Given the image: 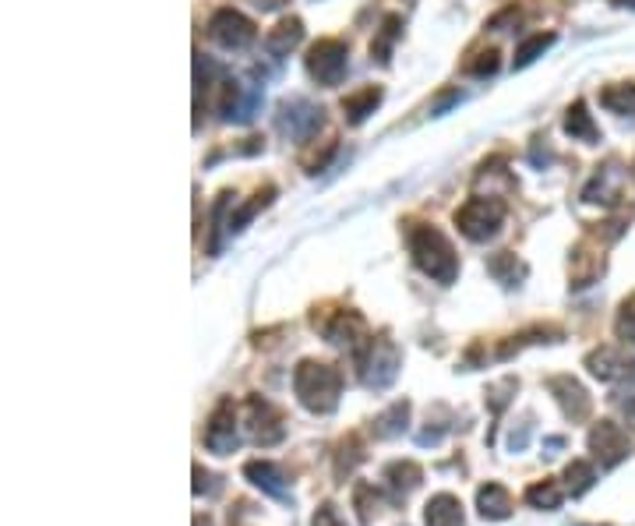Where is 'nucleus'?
<instances>
[{"label": "nucleus", "mask_w": 635, "mask_h": 526, "mask_svg": "<svg viewBox=\"0 0 635 526\" xmlns=\"http://www.w3.org/2000/svg\"><path fill=\"white\" fill-rule=\"evenodd\" d=\"M293 392H297L300 406L311 410V414H332L339 406V396H343V371L329 361H300L293 368Z\"/></svg>", "instance_id": "f257e3e1"}, {"label": "nucleus", "mask_w": 635, "mask_h": 526, "mask_svg": "<svg viewBox=\"0 0 635 526\" xmlns=\"http://www.w3.org/2000/svg\"><path fill=\"white\" fill-rule=\"evenodd\" d=\"M406 244H410L413 265H417L424 276H431L434 283L452 286L459 279V255L438 226H410Z\"/></svg>", "instance_id": "f03ea898"}, {"label": "nucleus", "mask_w": 635, "mask_h": 526, "mask_svg": "<svg viewBox=\"0 0 635 526\" xmlns=\"http://www.w3.org/2000/svg\"><path fill=\"white\" fill-rule=\"evenodd\" d=\"M399 368H403V354H399V346L392 343L389 336H378L371 339V346L364 350V357L357 361L360 371V382L367 389H389L392 382L399 378Z\"/></svg>", "instance_id": "7ed1b4c3"}, {"label": "nucleus", "mask_w": 635, "mask_h": 526, "mask_svg": "<svg viewBox=\"0 0 635 526\" xmlns=\"http://www.w3.org/2000/svg\"><path fill=\"white\" fill-rule=\"evenodd\" d=\"M501 223H505V205L498 198H470L456 209V226L466 241L484 244L498 237Z\"/></svg>", "instance_id": "20e7f679"}, {"label": "nucleus", "mask_w": 635, "mask_h": 526, "mask_svg": "<svg viewBox=\"0 0 635 526\" xmlns=\"http://www.w3.org/2000/svg\"><path fill=\"white\" fill-rule=\"evenodd\" d=\"M307 75L318 85L332 89L346 78V68H350V46L343 39H318V43L307 50Z\"/></svg>", "instance_id": "39448f33"}, {"label": "nucleus", "mask_w": 635, "mask_h": 526, "mask_svg": "<svg viewBox=\"0 0 635 526\" xmlns=\"http://www.w3.org/2000/svg\"><path fill=\"white\" fill-rule=\"evenodd\" d=\"M209 39L226 53H240L247 46H254L258 39V29L247 15H240L237 8H219L216 15L209 18Z\"/></svg>", "instance_id": "423d86ee"}, {"label": "nucleus", "mask_w": 635, "mask_h": 526, "mask_svg": "<svg viewBox=\"0 0 635 526\" xmlns=\"http://www.w3.org/2000/svg\"><path fill=\"white\" fill-rule=\"evenodd\" d=\"M276 128L283 131L286 138H293V142H307L314 131L322 128V106L307 103V99L300 96L286 99L276 113Z\"/></svg>", "instance_id": "0eeeda50"}, {"label": "nucleus", "mask_w": 635, "mask_h": 526, "mask_svg": "<svg viewBox=\"0 0 635 526\" xmlns=\"http://www.w3.org/2000/svg\"><path fill=\"white\" fill-rule=\"evenodd\" d=\"M590 452L593 459H597L604 470H614V466L621 463V459H628V452H632V442H628L625 428L614 421H597L590 431Z\"/></svg>", "instance_id": "6e6552de"}, {"label": "nucleus", "mask_w": 635, "mask_h": 526, "mask_svg": "<svg viewBox=\"0 0 635 526\" xmlns=\"http://www.w3.org/2000/svg\"><path fill=\"white\" fill-rule=\"evenodd\" d=\"M237 445H240V435H237V406H233V399H223V403L212 410L209 428H205V449L216 452V456H230Z\"/></svg>", "instance_id": "1a4fd4ad"}, {"label": "nucleus", "mask_w": 635, "mask_h": 526, "mask_svg": "<svg viewBox=\"0 0 635 526\" xmlns=\"http://www.w3.org/2000/svg\"><path fill=\"white\" fill-rule=\"evenodd\" d=\"M247 424H251V435L258 445H276L286 438V424L283 414H279L276 406L262 396H251L247 399Z\"/></svg>", "instance_id": "9d476101"}, {"label": "nucleus", "mask_w": 635, "mask_h": 526, "mask_svg": "<svg viewBox=\"0 0 635 526\" xmlns=\"http://www.w3.org/2000/svg\"><path fill=\"white\" fill-rule=\"evenodd\" d=\"M547 392H551V396L558 399L561 414H565L572 424H579V421H586V417H590L593 399H590V392H586L583 385H579L572 375H554V378H547Z\"/></svg>", "instance_id": "9b49d317"}, {"label": "nucleus", "mask_w": 635, "mask_h": 526, "mask_svg": "<svg viewBox=\"0 0 635 526\" xmlns=\"http://www.w3.org/2000/svg\"><path fill=\"white\" fill-rule=\"evenodd\" d=\"M244 477L262 491V495L290 502V477H286L276 463H269V459H251V463H244Z\"/></svg>", "instance_id": "f8f14e48"}, {"label": "nucleus", "mask_w": 635, "mask_h": 526, "mask_svg": "<svg viewBox=\"0 0 635 526\" xmlns=\"http://www.w3.org/2000/svg\"><path fill=\"white\" fill-rule=\"evenodd\" d=\"M381 481H385V491H389L392 502H406L420 488V481H424V470L413 459H396V463L385 466Z\"/></svg>", "instance_id": "ddd939ff"}, {"label": "nucleus", "mask_w": 635, "mask_h": 526, "mask_svg": "<svg viewBox=\"0 0 635 526\" xmlns=\"http://www.w3.org/2000/svg\"><path fill=\"white\" fill-rule=\"evenodd\" d=\"M586 368H590L593 378H600V382H635V361L628 364L625 357H618L611 350V346H600V350H593L590 357H586Z\"/></svg>", "instance_id": "4468645a"}, {"label": "nucleus", "mask_w": 635, "mask_h": 526, "mask_svg": "<svg viewBox=\"0 0 635 526\" xmlns=\"http://www.w3.org/2000/svg\"><path fill=\"white\" fill-rule=\"evenodd\" d=\"M466 523V512L463 502L449 491H441V495H431L424 505V526H463Z\"/></svg>", "instance_id": "2eb2a0df"}, {"label": "nucleus", "mask_w": 635, "mask_h": 526, "mask_svg": "<svg viewBox=\"0 0 635 526\" xmlns=\"http://www.w3.org/2000/svg\"><path fill=\"white\" fill-rule=\"evenodd\" d=\"M300 39H304V22H300V18H283V22L265 36V50H269V57L283 61V57H290V50H297Z\"/></svg>", "instance_id": "dca6fc26"}, {"label": "nucleus", "mask_w": 635, "mask_h": 526, "mask_svg": "<svg viewBox=\"0 0 635 526\" xmlns=\"http://www.w3.org/2000/svg\"><path fill=\"white\" fill-rule=\"evenodd\" d=\"M565 135L572 138V142H586V145H597L600 142V128H597L590 106H586L583 99H579V103H572L565 110Z\"/></svg>", "instance_id": "f3484780"}, {"label": "nucleus", "mask_w": 635, "mask_h": 526, "mask_svg": "<svg viewBox=\"0 0 635 526\" xmlns=\"http://www.w3.org/2000/svg\"><path fill=\"white\" fill-rule=\"evenodd\" d=\"M477 509H480V516H484V519H491V523H501V519L512 516L516 502H512L508 488H501V484L487 481L484 488L477 491Z\"/></svg>", "instance_id": "a211bd4d"}, {"label": "nucleus", "mask_w": 635, "mask_h": 526, "mask_svg": "<svg viewBox=\"0 0 635 526\" xmlns=\"http://www.w3.org/2000/svg\"><path fill=\"white\" fill-rule=\"evenodd\" d=\"M381 106V89L378 85H364V89H357V92H350V96H343V117H346V124H364L367 117H371L374 110Z\"/></svg>", "instance_id": "6ab92c4d"}, {"label": "nucleus", "mask_w": 635, "mask_h": 526, "mask_svg": "<svg viewBox=\"0 0 635 526\" xmlns=\"http://www.w3.org/2000/svg\"><path fill=\"white\" fill-rule=\"evenodd\" d=\"M406 428H410V403H406V399H399V403H392L385 414L374 417L371 435L374 438H396V435H403Z\"/></svg>", "instance_id": "aec40b11"}, {"label": "nucleus", "mask_w": 635, "mask_h": 526, "mask_svg": "<svg viewBox=\"0 0 635 526\" xmlns=\"http://www.w3.org/2000/svg\"><path fill=\"white\" fill-rule=\"evenodd\" d=\"M353 509H357L360 526H371L381 512V491L371 481H357L353 484Z\"/></svg>", "instance_id": "412c9836"}, {"label": "nucleus", "mask_w": 635, "mask_h": 526, "mask_svg": "<svg viewBox=\"0 0 635 526\" xmlns=\"http://www.w3.org/2000/svg\"><path fill=\"white\" fill-rule=\"evenodd\" d=\"M600 106L618 117H635V82H618V85H607L600 92Z\"/></svg>", "instance_id": "4be33fe9"}, {"label": "nucleus", "mask_w": 635, "mask_h": 526, "mask_svg": "<svg viewBox=\"0 0 635 526\" xmlns=\"http://www.w3.org/2000/svg\"><path fill=\"white\" fill-rule=\"evenodd\" d=\"M554 43H558V36H554V32H537V36L523 39V43H519V50H516V57H512V68H516V71L530 68V64L540 61V57H544Z\"/></svg>", "instance_id": "5701e85b"}, {"label": "nucleus", "mask_w": 635, "mask_h": 526, "mask_svg": "<svg viewBox=\"0 0 635 526\" xmlns=\"http://www.w3.org/2000/svg\"><path fill=\"white\" fill-rule=\"evenodd\" d=\"M399 36H403V18H399V15H385V22H381L378 39H374V43H371V61L389 64L392 46H396V39H399Z\"/></svg>", "instance_id": "b1692460"}, {"label": "nucleus", "mask_w": 635, "mask_h": 526, "mask_svg": "<svg viewBox=\"0 0 635 526\" xmlns=\"http://www.w3.org/2000/svg\"><path fill=\"white\" fill-rule=\"evenodd\" d=\"M593 481H597V466L586 463V459H572V463L565 466V491L572 498L586 495V491L593 488Z\"/></svg>", "instance_id": "393cba45"}, {"label": "nucleus", "mask_w": 635, "mask_h": 526, "mask_svg": "<svg viewBox=\"0 0 635 526\" xmlns=\"http://www.w3.org/2000/svg\"><path fill=\"white\" fill-rule=\"evenodd\" d=\"M561 498H565V491H561L558 481H537L526 488V505H533V509L554 512L561 505Z\"/></svg>", "instance_id": "a878e982"}, {"label": "nucleus", "mask_w": 635, "mask_h": 526, "mask_svg": "<svg viewBox=\"0 0 635 526\" xmlns=\"http://www.w3.org/2000/svg\"><path fill=\"white\" fill-rule=\"evenodd\" d=\"M272 195H276V188H265V191H258V195H254V198H251V202H247V205H240V209H237V212H233V216H230V237H233V233H240V230H244V226L251 223V219L258 216V212H262L265 205L272 202Z\"/></svg>", "instance_id": "bb28decb"}, {"label": "nucleus", "mask_w": 635, "mask_h": 526, "mask_svg": "<svg viewBox=\"0 0 635 526\" xmlns=\"http://www.w3.org/2000/svg\"><path fill=\"white\" fill-rule=\"evenodd\" d=\"M501 53L494 50H480V53H473L470 61H463V75L466 78H491V75H498V68H501V61H498Z\"/></svg>", "instance_id": "cd10ccee"}, {"label": "nucleus", "mask_w": 635, "mask_h": 526, "mask_svg": "<svg viewBox=\"0 0 635 526\" xmlns=\"http://www.w3.org/2000/svg\"><path fill=\"white\" fill-rule=\"evenodd\" d=\"M487 272H491L498 283H505V286H519L516 279L523 276V269L516 265V255L512 251H498V255L487 262Z\"/></svg>", "instance_id": "c85d7f7f"}, {"label": "nucleus", "mask_w": 635, "mask_h": 526, "mask_svg": "<svg viewBox=\"0 0 635 526\" xmlns=\"http://www.w3.org/2000/svg\"><path fill=\"white\" fill-rule=\"evenodd\" d=\"M614 336L625 346H635V294L621 301L618 318H614Z\"/></svg>", "instance_id": "c756f323"}, {"label": "nucleus", "mask_w": 635, "mask_h": 526, "mask_svg": "<svg viewBox=\"0 0 635 526\" xmlns=\"http://www.w3.org/2000/svg\"><path fill=\"white\" fill-rule=\"evenodd\" d=\"M360 459H364V452H360L357 438H350V442L339 445V456H336V477H339V481L353 474V466H357Z\"/></svg>", "instance_id": "7c9ffc66"}, {"label": "nucleus", "mask_w": 635, "mask_h": 526, "mask_svg": "<svg viewBox=\"0 0 635 526\" xmlns=\"http://www.w3.org/2000/svg\"><path fill=\"white\" fill-rule=\"evenodd\" d=\"M516 389H519L516 378H501V382H494L491 389H487V406H491L494 414H501V410L508 406V399H512L508 392H516Z\"/></svg>", "instance_id": "2f4dec72"}, {"label": "nucleus", "mask_w": 635, "mask_h": 526, "mask_svg": "<svg viewBox=\"0 0 635 526\" xmlns=\"http://www.w3.org/2000/svg\"><path fill=\"white\" fill-rule=\"evenodd\" d=\"M219 477L209 474V470H202V466L195 463V495H216L219 491Z\"/></svg>", "instance_id": "473e14b6"}, {"label": "nucleus", "mask_w": 635, "mask_h": 526, "mask_svg": "<svg viewBox=\"0 0 635 526\" xmlns=\"http://www.w3.org/2000/svg\"><path fill=\"white\" fill-rule=\"evenodd\" d=\"M311 526H346V523H343V516H339V509H336V505H332V502H325L322 509L314 512Z\"/></svg>", "instance_id": "72a5a7b5"}, {"label": "nucleus", "mask_w": 635, "mask_h": 526, "mask_svg": "<svg viewBox=\"0 0 635 526\" xmlns=\"http://www.w3.org/2000/svg\"><path fill=\"white\" fill-rule=\"evenodd\" d=\"M459 99H463V96H459V92H456V89H452V92H445V96H441V99H438V103H434V106H431V110H427V113H431V117H441V113L449 110V106H456V103H459Z\"/></svg>", "instance_id": "f704fd0d"}, {"label": "nucleus", "mask_w": 635, "mask_h": 526, "mask_svg": "<svg viewBox=\"0 0 635 526\" xmlns=\"http://www.w3.org/2000/svg\"><path fill=\"white\" fill-rule=\"evenodd\" d=\"M621 414H625V421L635 428V396H628L625 403H621Z\"/></svg>", "instance_id": "c9c22d12"}, {"label": "nucleus", "mask_w": 635, "mask_h": 526, "mask_svg": "<svg viewBox=\"0 0 635 526\" xmlns=\"http://www.w3.org/2000/svg\"><path fill=\"white\" fill-rule=\"evenodd\" d=\"M254 4H258L262 11H276V8H283L286 0H254Z\"/></svg>", "instance_id": "e433bc0d"}, {"label": "nucleus", "mask_w": 635, "mask_h": 526, "mask_svg": "<svg viewBox=\"0 0 635 526\" xmlns=\"http://www.w3.org/2000/svg\"><path fill=\"white\" fill-rule=\"evenodd\" d=\"M614 8H632L635 11V0H611Z\"/></svg>", "instance_id": "4c0bfd02"}, {"label": "nucleus", "mask_w": 635, "mask_h": 526, "mask_svg": "<svg viewBox=\"0 0 635 526\" xmlns=\"http://www.w3.org/2000/svg\"><path fill=\"white\" fill-rule=\"evenodd\" d=\"M195 526H209V523H202V519H195Z\"/></svg>", "instance_id": "58836bf2"}, {"label": "nucleus", "mask_w": 635, "mask_h": 526, "mask_svg": "<svg viewBox=\"0 0 635 526\" xmlns=\"http://www.w3.org/2000/svg\"><path fill=\"white\" fill-rule=\"evenodd\" d=\"M632 177H635V163H632Z\"/></svg>", "instance_id": "ea45409f"}]
</instances>
